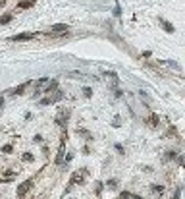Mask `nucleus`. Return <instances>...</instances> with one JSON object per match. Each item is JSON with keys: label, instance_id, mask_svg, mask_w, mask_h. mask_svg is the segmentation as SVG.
<instances>
[{"label": "nucleus", "instance_id": "f257e3e1", "mask_svg": "<svg viewBox=\"0 0 185 199\" xmlns=\"http://www.w3.org/2000/svg\"><path fill=\"white\" fill-rule=\"evenodd\" d=\"M104 77H106V81L110 83L112 89H118V85H120V77H118V73H114V72H104Z\"/></svg>", "mask_w": 185, "mask_h": 199}, {"label": "nucleus", "instance_id": "f03ea898", "mask_svg": "<svg viewBox=\"0 0 185 199\" xmlns=\"http://www.w3.org/2000/svg\"><path fill=\"white\" fill-rule=\"evenodd\" d=\"M35 33H19V35H14V37H10L8 41H12V43H19V41H31V39H35Z\"/></svg>", "mask_w": 185, "mask_h": 199}, {"label": "nucleus", "instance_id": "7ed1b4c3", "mask_svg": "<svg viewBox=\"0 0 185 199\" xmlns=\"http://www.w3.org/2000/svg\"><path fill=\"white\" fill-rule=\"evenodd\" d=\"M60 99H62V91H58V89H56V91L50 95V97H45V99H42V101H41V105H52V102L60 101Z\"/></svg>", "mask_w": 185, "mask_h": 199}, {"label": "nucleus", "instance_id": "20e7f679", "mask_svg": "<svg viewBox=\"0 0 185 199\" xmlns=\"http://www.w3.org/2000/svg\"><path fill=\"white\" fill-rule=\"evenodd\" d=\"M29 189H31V180L19 184V188H18V197H25V193H27Z\"/></svg>", "mask_w": 185, "mask_h": 199}, {"label": "nucleus", "instance_id": "39448f33", "mask_svg": "<svg viewBox=\"0 0 185 199\" xmlns=\"http://www.w3.org/2000/svg\"><path fill=\"white\" fill-rule=\"evenodd\" d=\"M33 6H35V0H19L18 8L19 10H27V8H33Z\"/></svg>", "mask_w": 185, "mask_h": 199}, {"label": "nucleus", "instance_id": "423d86ee", "mask_svg": "<svg viewBox=\"0 0 185 199\" xmlns=\"http://www.w3.org/2000/svg\"><path fill=\"white\" fill-rule=\"evenodd\" d=\"M69 27L66 23H56V25H52V33H66Z\"/></svg>", "mask_w": 185, "mask_h": 199}, {"label": "nucleus", "instance_id": "0eeeda50", "mask_svg": "<svg viewBox=\"0 0 185 199\" xmlns=\"http://www.w3.org/2000/svg\"><path fill=\"white\" fill-rule=\"evenodd\" d=\"M160 25H162V29H164V31H168V33H174V31H175L174 25L168 23V21H164V19H160Z\"/></svg>", "mask_w": 185, "mask_h": 199}, {"label": "nucleus", "instance_id": "6e6552de", "mask_svg": "<svg viewBox=\"0 0 185 199\" xmlns=\"http://www.w3.org/2000/svg\"><path fill=\"white\" fill-rule=\"evenodd\" d=\"M14 176H16V170H6V172H2V180L4 182H10Z\"/></svg>", "mask_w": 185, "mask_h": 199}, {"label": "nucleus", "instance_id": "1a4fd4ad", "mask_svg": "<svg viewBox=\"0 0 185 199\" xmlns=\"http://www.w3.org/2000/svg\"><path fill=\"white\" fill-rule=\"evenodd\" d=\"M10 19H12V14H6V16H2V19H0V23L4 25V23H8Z\"/></svg>", "mask_w": 185, "mask_h": 199}, {"label": "nucleus", "instance_id": "9d476101", "mask_svg": "<svg viewBox=\"0 0 185 199\" xmlns=\"http://www.w3.org/2000/svg\"><path fill=\"white\" fill-rule=\"evenodd\" d=\"M21 160H25V163H27V160H33V155L31 153H23V155H21Z\"/></svg>", "mask_w": 185, "mask_h": 199}, {"label": "nucleus", "instance_id": "9b49d317", "mask_svg": "<svg viewBox=\"0 0 185 199\" xmlns=\"http://www.w3.org/2000/svg\"><path fill=\"white\" fill-rule=\"evenodd\" d=\"M81 178H83V172H79V174H73V178H72V182H73V184H77V182H79Z\"/></svg>", "mask_w": 185, "mask_h": 199}, {"label": "nucleus", "instance_id": "f8f14e48", "mask_svg": "<svg viewBox=\"0 0 185 199\" xmlns=\"http://www.w3.org/2000/svg\"><path fill=\"white\" fill-rule=\"evenodd\" d=\"M129 197H133V195H131V193H127V191H124V193L120 195L118 199H129Z\"/></svg>", "mask_w": 185, "mask_h": 199}, {"label": "nucleus", "instance_id": "ddd939ff", "mask_svg": "<svg viewBox=\"0 0 185 199\" xmlns=\"http://www.w3.org/2000/svg\"><path fill=\"white\" fill-rule=\"evenodd\" d=\"M2 151H4V153H12V145H4Z\"/></svg>", "mask_w": 185, "mask_h": 199}, {"label": "nucleus", "instance_id": "4468645a", "mask_svg": "<svg viewBox=\"0 0 185 199\" xmlns=\"http://www.w3.org/2000/svg\"><path fill=\"white\" fill-rule=\"evenodd\" d=\"M152 191H156V193H162V188H160V186H152Z\"/></svg>", "mask_w": 185, "mask_h": 199}, {"label": "nucleus", "instance_id": "2eb2a0df", "mask_svg": "<svg viewBox=\"0 0 185 199\" xmlns=\"http://www.w3.org/2000/svg\"><path fill=\"white\" fill-rule=\"evenodd\" d=\"M177 160H179V164H181V166H185V155H181V157L177 159Z\"/></svg>", "mask_w": 185, "mask_h": 199}, {"label": "nucleus", "instance_id": "dca6fc26", "mask_svg": "<svg viewBox=\"0 0 185 199\" xmlns=\"http://www.w3.org/2000/svg\"><path fill=\"white\" fill-rule=\"evenodd\" d=\"M83 93H85V97H91V89H89V87H85Z\"/></svg>", "mask_w": 185, "mask_h": 199}, {"label": "nucleus", "instance_id": "f3484780", "mask_svg": "<svg viewBox=\"0 0 185 199\" xmlns=\"http://www.w3.org/2000/svg\"><path fill=\"white\" fill-rule=\"evenodd\" d=\"M133 199H141V197H137V195H133Z\"/></svg>", "mask_w": 185, "mask_h": 199}]
</instances>
